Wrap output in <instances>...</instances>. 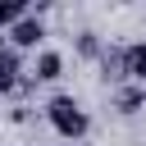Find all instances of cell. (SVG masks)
Listing matches in <instances>:
<instances>
[{
    "mask_svg": "<svg viewBox=\"0 0 146 146\" xmlns=\"http://www.w3.org/2000/svg\"><path fill=\"white\" fill-rule=\"evenodd\" d=\"M46 123H50V128H55L64 141H73V146H78V141L91 132V119H87V110H82L73 96H64V91L46 100Z\"/></svg>",
    "mask_w": 146,
    "mask_h": 146,
    "instance_id": "cell-1",
    "label": "cell"
},
{
    "mask_svg": "<svg viewBox=\"0 0 146 146\" xmlns=\"http://www.w3.org/2000/svg\"><path fill=\"white\" fill-rule=\"evenodd\" d=\"M114 110H119L123 119L141 114V110H146V87H137V82H123V87H114Z\"/></svg>",
    "mask_w": 146,
    "mask_h": 146,
    "instance_id": "cell-3",
    "label": "cell"
},
{
    "mask_svg": "<svg viewBox=\"0 0 146 146\" xmlns=\"http://www.w3.org/2000/svg\"><path fill=\"white\" fill-rule=\"evenodd\" d=\"M5 36H9V50H18V55H23V50H36V46L46 41V23H41V14H27V18H23V23H14Z\"/></svg>",
    "mask_w": 146,
    "mask_h": 146,
    "instance_id": "cell-2",
    "label": "cell"
},
{
    "mask_svg": "<svg viewBox=\"0 0 146 146\" xmlns=\"http://www.w3.org/2000/svg\"><path fill=\"white\" fill-rule=\"evenodd\" d=\"M100 78H105V82H114V87H123V82H128L123 46H105V55H100Z\"/></svg>",
    "mask_w": 146,
    "mask_h": 146,
    "instance_id": "cell-4",
    "label": "cell"
},
{
    "mask_svg": "<svg viewBox=\"0 0 146 146\" xmlns=\"http://www.w3.org/2000/svg\"><path fill=\"white\" fill-rule=\"evenodd\" d=\"M73 46H78V55H82V59H96V64H100V55H105V41H100L96 32H78V41H73Z\"/></svg>",
    "mask_w": 146,
    "mask_h": 146,
    "instance_id": "cell-8",
    "label": "cell"
},
{
    "mask_svg": "<svg viewBox=\"0 0 146 146\" xmlns=\"http://www.w3.org/2000/svg\"><path fill=\"white\" fill-rule=\"evenodd\" d=\"M123 59H128V82L146 87V41H132V46H123Z\"/></svg>",
    "mask_w": 146,
    "mask_h": 146,
    "instance_id": "cell-6",
    "label": "cell"
},
{
    "mask_svg": "<svg viewBox=\"0 0 146 146\" xmlns=\"http://www.w3.org/2000/svg\"><path fill=\"white\" fill-rule=\"evenodd\" d=\"M64 78V55L59 50H41L32 64V82H59Z\"/></svg>",
    "mask_w": 146,
    "mask_h": 146,
    "instance_id": "cell-5",
    "label": "cell"
},
{
    "mask_svg": "<svg viewBox=\"0 0 146 146\" xmlns=\"http://www.w3.org/2000/svg\"><path fill=\"white\" fill-rule=\"evenodd\" d=\"M27 14H32V5H27V0H0V32H9L14 23H23Z\"/></svg>",
    "mask_w": 146,
    "mask_h": 146,
    "instance_id": "cell-7",
    "label": "cell"
}]
</instances>
